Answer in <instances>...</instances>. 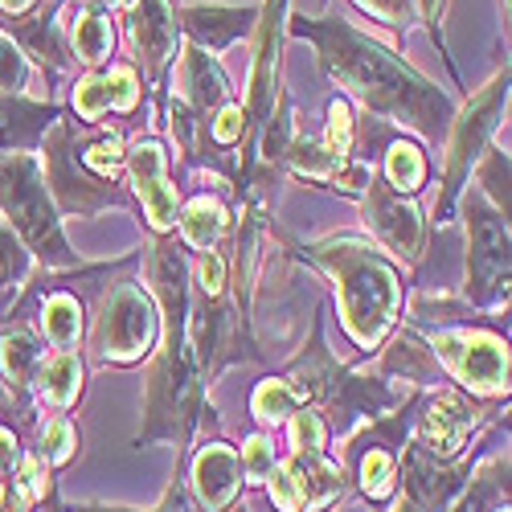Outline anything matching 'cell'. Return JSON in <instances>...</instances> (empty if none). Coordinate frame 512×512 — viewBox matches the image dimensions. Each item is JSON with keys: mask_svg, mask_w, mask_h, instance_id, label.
Returning a JSON list of instances; mask_svg holds the SVG:
<instances>
[{"mask_svg": "<svg viewBox=\"0 0 512 512\" xmlns=\"http://www.w3.org/2000/svg\"><path fill=\"white\" fill-rule=\"evenodd\" d=\"M357 201L365 209V226L373 230V238L414 267L422 259V250H426V222H422L418 205L406 201L402 193H394L386 181H381L377 168L369 173V181H365Z\"/></svg>", "mask_w": 512, "mask_h": 512, "instance_id": "8fae6325", "label": "cell"}, {"mask_svg": "<svg viewBox=\"0 0 512 512\" xmlns=\"http://www.w3.org/2000/svg\"><path fill=\"white\" fill-rule=\"evenodd\" d=\"M41 336H46L54 349H70L82 336V304L62 283H50V295L41 300Z\"/></svg>", "mask_w": 512, "mask_h": 512, "instance_id": "d4e9b609", "label": "cell"}, {"mask_svg": "<svg viewBox=\"0 0 512 512\" xmlns=\"http://www.w3.org/2000/svg\"><path fill=\"white\" fill-rule=\"evenodd\" d=\"M402 480H406V500L418 512H447L455 496L472 480V455L463 459H435L418 443L402 447Z\"/></svg>", "mask_w": 512, "mask_h": 512, "instance_id": "7c38bea8", "label": "cell"}, {"mask_svg": "<svg viewBox=\"0 0 512 512\" xmlns=\"http://www.w3.org/2000/svg\"><path fill=\"white\" fill-rule=\"evenodd\" d=\"M62 512H140V508H107V504H70Z\"/></svg>", "mask_w": 512, "mask_h": 512, "instance_id": "ee69618b", "label": "cell"}, {"mask_svg": "<svg viewBox=\"0 0 512 512\" xmlns=\"http://www.w3.org/2000/svg\"><path fill=\"white\" fill-rule=\"evenodd\" d=\"M0 213L5 226L21 238L25 250H33L46 271H82L78 250H70L62 234L58 205L46 189L37 152H9L0 156Z\"/></svg>", "mask_w": 512, "mask_h": 512, "instance_id": "277c9868", "label": "cell"}, {"mask_svg": "<svg viewBox=\"0 0 512 512\" xmlns=\"http://www.w3.org/2000/svg\"><path fill=\"white\" fill-rule=\"evenodd\" d=\"M148 275L164 308V340L148 373V398H144L148 418L144 431L136 435V447H148L156 439L189 447L197 422H205L209 410L201 398V373L189 349V259L168 234L156 238L148 250Z\"/></svg>", "mask_w": 512, "mask_h": 512, "instance_id": "7a4b0ae2", "label": "cell"}, {"mask_svg": "<svg viewBox=\"0 0 512 512\" xmlns=\"http://www.w3.org/2000/svg\"><path fill=\"white\" fill-rule=\"evenodd\" d=\"M414 418H418L414 443L435 459H455L467 447V439H472V431L480 426V410L463 394H451V390H439L431 398L422 394V406H418Z\"/></svg>", "mask_w": 512, "mask_h": 512, "instance_id": "4fadbf2b", "label": "cell"}, {"mask_svg": "<svg viewBox=\"0 0 512 512\" xmlns=\"http://www.w3.org/2000/svg\"><path fill=\"white\" fill-rule=\"evenodd\" d=\"M328 431H324V418L312 406H300L291 414V451L300 455H324Z\"/></svg>", "mask_w": 512, "mask_h": 512, "instance_id": "d590c367", "label": "cell"}, {"mask_svg": "<svg viewBox=\"0 0 512 512\" xmlns=\"http://www.w3.org/2000/svg\"><path fill=\"white\" fill-rule=\"evenodd\" d=\"M29 398H37L41 406L50 410H70L78 398H82V361L78 353L70 349H58V353H46L33 373V386H29Z\"/></svg>", "mask_w": 512, "mask_h": 512, "instance_id": "44dd1931", "label": "cell"}, {"mask_svg": "<svg viewBox=\"0 0 512 512\" xmlns=\"http://www.w3.org/2000/svg\"><path fill=\"white\" fill-rule=\"evenodd\" d=\"M226 226H230V213H226L222 197H209V193L193 197V201L185 205V213H181V238H185L193 250H201V254L222 242Z\"/></svg>", "mask_w": 512, "mask_h": 512, "instance_id": "484cf974", "label": "cell"}, {"mask_svg": "<svg viewBox=\"0 0 512 512\" xmlns=\"http://www.w3.org/2000/svg\"><path fill=\"white\" fill-rule=\"evenodd\" d=\"M336 512H353V508H336Z\"/></svg>", "mask_w": 512, "mask_h": 512, "instance_id": "bcb514c9", "label": "cell"}, {"mask_svg": "<svg viewBox=\"0 0 512 512\" xmlns=\"http://www.w3.org/2000/svg\"><path fill=\"white\" fill-rule=\"evenodd\" d=\"M41 5V0H0V17H25Z\"/></svg>", "mask_w": 512, "mask_h": 512, "instance_id": "7bdbcfd3", "label": "cell"}, {"mask_svg": "<svg viewBox=\"0 0 512 512\" xmlns=\"http://www.w3.org/2000/svg\"><path fill=\"white\" fill-rule=\"evenodd\" d=\"M242 484V463L238 451L226 443H205L193 463V488L205 512H226Z\"/></svg>", "mask_w": 512, "mask_h": 512, "instance_id": "ffe728a7", "label": "cell"}, {"mask_svg": "<svg viewBox=\"0 0 512 512\" xmlns=\"http://www.w3.org/2000/svg\"><path fill=\"white\" fill-rule=\"evenodd\" d=\"M295 410H300V398H295V390L287 386L283 377L259 381V390H254V398H250V414L259 418L263 426H275V422L291 418Z\"/></svg>", "mask_w": 512, "mask_h": 512, "instance_id": "83f0119b", "label": "cell"}, {"mask_svg": "<svg viewBox=\"0 0 512 512\" xmlns=\"http://www.w3.org/2000/svg\"><path fill=\"white\" fill-rule=\"evenodd\" d=\"M394 512H418V508H414V504H410V500H406V496H402V500H398V504H394Z\"/></svg>", "mask_w": 512, "mask_h": 512, "instance_id": "f6af8a7d", "label": "cell"}, {"mask_svg": "<svg viewBox=\"0 0 512 512\" xmlns=\"http://www.w3.org/2000/svg\"><path fill=\"white\" fill-rule=\"evenodd\" d=\"M476 185H480L484 201L508 218V156H504V152L492 148V152L484 156V164L476 168Z\"/></svg>", "mask_w": 512, "mask_h": 512, "instance_id": "1f68e13d", "label": "cell"}, {"mask_svg": "<svg viewBox=\"0 0 512 512\" xmlns=\"http://www.w3.org/2000/svg\"><path fill=\"white\" fill-rule=\"evenodd\" d=\"M58 17H62V0L37 5L25 17H0L5 33L21 46V54H33L37 58V66L46 70V78H58V74H66L74 66V54H70L66 37L58 29Z\"/></svg>", "mask_w": 512, "mask_h": 512, "instance_id": "9a60e30c", "label": "cell"}, {"mask_svg": "<svg viewBox=\"0 0 512 512\" xmlns=\"http://www.w3.org/2000/svg\"><path fill=\"white\" fill-rule=\"evenodd\" d=\"M357 5L381 25H390L394 33L410 29V17H414V0H357Z\"/></svg>", "mask_w": 512, "mask_h": 512, "instance_id": "f35d334b", "label": "cell"}, {"mask_svg": "<svg viewBox=\"0 0 512 512\" xmlns=\"http://www.w3.org/2000/svg\"><path fill=\"white\" fill-rule=\"evenodd\" d=\"M504 107H508V66H504L463 111H455V119H451L447 160H443V193H439V201H435V222H439V226L451 222L455 201H459L463 185L472 181V168H476V160L484 156L488 136L500 127Z\"/></svg>", "mask_w": 512, "mask_h": 512, "instance_id": "52a82bcc", "label": "cell"}, {"mask_svg": "<svg viewBox=\"0 0 512 512\" xmlns=\"http://www.w3.org/2000/svg\"><path fill=\"white\" fill-rule=\"evenodd\" d=\"M500 512H508V508H500Z\"/></svg>", "mask_w": 512, "mask_h": 512, "instance_id": "7dc6e473", "label": "cell"}, {"mask_svg": "<svg viewBox=\"0 0 512 512\" xmlns=\"http://www.w3.org/2000/svg\"><path fill=\"white\" fill-rule=\"evenodd\" d=\"M25 78H29V66H25L21 46L9 33H0V95H21Z\"/></svg>", "mask_w": 512, "mask_h": 512, "instance_id": "8d00e7d4", "label": "cell"}, {"mask_svg": "<svg viewBox=\"0 0 512 512\" xmlns=\"http://www.w3.org/2000/svg\"><path fill=\"white\" fill-rule=\"evenodd\" d=\"M439 369H447L467 394L476 398H508V340L488 328H431L426 332Z\"/></svg>", "mask_w": 512, "mask_h": 512, "instance_id": "9c48e42d", "label": "cell"}, {"mask_svg": "<svg viewBox=\"0 0 512 512\" xmlns=\"http://www.w3.org/2000/svg\"><path fill=\"white\" fill-rule=\"evenodd\" d=\"M17 459H21V447H17L13 426H0V480H9L17 472Z\"/></svg>", "mask_w": 512, "mask_h": 512, "instance_id": "b9f144b4", "label": "cell"}, {"mask_svg": "<svg viewBox=\"0 0 512 512\" xmlns=\"http://www.w3.org/2000/svg\"><path fill=\"white\" fill-rule=\"evenodd\" d=\"M467 218V287L463 304L480 312L508 308V218L476 189L463 201Z\"/></svg>", "mask_w": 512, "mask_h": 512, "instance_id": "ba28073f", "label": "cell"}, {"mask_svg": "<svg viewBox=\"0 0 512 512\" xmlns=\"http://www.w3.org/2000/svg\"><path fill=\"white\" fill-rule=\"evenodd\" d=\"M58 103H33L21 95H0V156L9 152H37L46 132L58 123Z\"/></svg>", "mask_w": 512, "mask_h": 512, "instance_id": "d6986e66", "label": "cell"}, {"mask_svg": "<svg viewBox=\"0 0 512 512\" xmlns=\"http://www.w3.org/2000/svg\"><path fill=\"white\" fill-rule=\"evenodd\" d=\"M295 37L316 46L320 74L349 91L369 115L386 123H402L426 144H439L451 132L455 99H447L431 78H422L406 58L386 50L381 41L361 33L345 17H291L283 25Z\"/></svg>", "mask_w": 512, "mask_h": 512, "instance_id": "6da1fadb", "label": "cell"}, {"mask_svg": "<svg viewBox=\"0 0 512 512\" xmlns=\"http://www.w3.org/2000/svg\"><path fill=\"white\" fill-rule=\"evenodd\" d=\"M381 373H390V377H402V381H414V386H435V381L443 377L431 345L414 332L406 328L394 345L386 349V357H381Z\"/></svg>", "mask_w": 512, "mask_h": 512, "instance_id": "603a6c76", "label": "cell"}, {"mask_svg": "<svg viewBox=\"0 0 512 512\" xmlns=\"http://www.w3.org/2000/svg\"><path fill=\"white\" fill-rule=\"evenodd\" d=\"M160 316L152 295L127 275L107 283L103 300L95 308V324H91V353L99 365H136L140 357L152 353Z\"/></svg>", "mask_w": 512, "mask_h": 512, "instance_id": "8992f818", "label": "cell"}, {"mask_svg": "<svg viewBox=\"0 0 512 512\" xmlns=\"http://www.w3.org/2000/svg\"><path fill=\"white\" fill-rule=\"evenodd\" d=\"M254 25H259V9H242V5H185L177 21V29L189 37V46L213 58L230 50Z\"/></svg>", "mask_w": 512, "mask_h": 512, "instance_id": "2e32d148", "label": "cell"}, {"mask_svg": "<svg viewBox=\"0 0 512 512\" xmlns=\"http://www.w3.org/2000/svg\"><path fill=\"white\" fill-rule=\"evenodd\" d=\"M41 152H46V189L54 197V205L70 218H95L99 209H123L132 205V193H127L119 181L95 177L91 168H82L78 160V119H70L66 111L58 115V123L41 140Z\"/></svg>", "mask_w": 512, "mask_h": 512, "instance_id": "5b68a950", "label": "cell"}, {"mask_svg": "<svg viewBox=\"0 0 512 512\" xmlns=\"http://www.w3.org/2000/svg\"><path fill=\"white\" fill-rule=\"evenodd\" d=\"M74 447H78L74 422H70L66 414H54V418L46 422V431H41V447H37V455L46 459L50 467H62V463H70Z\"/></svg>", "mask_w": 512, "mask_h": 512, "instance_id": "d6a6232c", "label": "cell"}, {"mask_svg": "<svg viewBox=\"0 0 512 512\" xmlns=\"http://www.w3.org/2000/svg\"><path fill=\"white\" fill-rule=\"evenodd\" d=\"M345 492H349L345 467L332 463L328 455L291 451L283 463H275V472L267 480V496L279 512H316Z\"/></svg>", "mask_w": 512, "mask_h": 512, "instance_id": "30bf717a", "label": "cell"}, {"mask_svg": "<svg viewBox=\"0 0 512 512\" xmlns=\"http://www.w3.org/2000/svg\"><path fill=\"white\" fill-rule=\"evenodd\" d=\"M41 357H46V349H41V336L33 328H25L21 320L0 324V369H5L13 406H17V414H21L25 426H33L29 386H33V373H37Z\"/></svg>", "mask_w": 512, "mask_h": 512, "instance_id": "e0dca14e", "label": "cell"}, {"mask_svg": "<svg viewBox=\"0 0 512 512\" xmlns=\"http://www.w3.org/2000/svg\"><path fill=\"white\" fill-rule=\"evenodd\" d=\"M304 259L336 279L340 316L361 349H377L402 312V279L381 254L361 238H324L300 246Z\"/></svg>", "mask_w": 512, "mask_h": 512, "instance_id": "3957f363", "label": "cell"}, {"mask_svg": "<svg viewBox=\"0 0 512 512\" xmlns=\"http://www.w3.org/2000/svg\"><path fill=\"white\" fill-rule=\"evenodd\" d=\"M197 295H205V300L226 295V259L218 250H205L197 259Z\"/></svg>", "mask_w": 512, "mask_h": 512, "instance_id": "74e56055", "label": "cell"}, {"mask_svg": "<svg viewBox=\"0 0 512 512\" xmlns=\"http://www.w3.org/2000/svg\"><path fill=\"white\" fill-rule=\"evenodd\" d=\"M70 54H74V62H82L87 70H103L107 58L115 54V25H111V13L74 5V9H70Z\"/></svg>", "mask_w": 512, "mask_h": 512, "instance_id": "7402d4cb", "label": "cell"}, {"mask_svg": "<svg viewBox=\"0 0 512 512\" xmlns=\"http://www.w3.org/2000/svg\"><path fill=\"white\" fill-rule=\"evenodd\" d=\"M29 508H33V500H29V492L21 488L17 476L0 480V512H29Z\"/></svg>", "mask_w": 512, "mask_h": 512, "instance_id": "60d3db41", "label": "cell"}, {"mask_svg": "<svg viewBox=\"0 0 512 512\" xmlns=\"http://www.w3.org/2000/svg\"><path fill=\"white\" fill-rule=\"evenodd\" d=\"M238 463H242V476H246V484H267L271 480V472H275V443L267 439V435H250L246 443H242V451H238Z\"/></svg>", "mask_w": 512, "mask_h": 512, "instance_id": "836d02e7", "label": "cell"}, {"mask_svg": "<svg viewBox=\"0 0 512 512\" xmlns=\"http://www.w3.org/2000/svg\"><path fill=\"white\" fill-rule=\"evenodd\" d=\"M381 181H386L394 193H418L422 185H426V156H422V148L418 144H410V140H402V136H394L390 144H386V164H381Z\"/></svg>", "mask_w": 512, "mask_h": 512, "instance_id": "4316f807", "label": "cell"}, {"mask_svg": "<svg viewBox=\"0 0 512 512\" xmlns=\"http://www.w3.org/2000/svg\"><path fill=\"white\" fill-rule=\"evenodd\" d=\"M103 82H107V95H111V111L127 115L140 107V95H144V82L136 74L132 62H111L103 66Z\"/></svg>", "mask_w": 512, "mask_h": 512, "instance_id": "f546056e", "label": "cell"}, {"mask_svg": "<svg viewBox=\"0 0 512 512\" xmlns=\"http://www.w3.org/2000/svg\"><path fill=\"white\" fill-rule=\"evenodd\" d=\"M353 132H357V119H353V107L345 99H332L328 103V132L320 136V144L336 156H353Z\"/></svg>", "mask_w": 512, "mask_h": 512, "instance_id": "e575fe53", "label": "cell"}, {"mask_svg": "<svg viewBox=\"0 0 512 512\" xmlns=\"http://www.w3.org/2000/svg\"><path fill=\"white\" fill-rule=\"evenodd\" d=\"M414 9H418V17L426 21V29H431V37L439 41V54L447 58V50H443V37H439V21H443L447 0H414ZM447 66H451V58H447ZM451 74H455V66H451Z\"/></svg>", "mask_w": 512, "mask_h": 512, "instance_id": "ab89813d", "label": "cell"}, {"mask_svg": "<svg viewBox=\"0 0 512 512\" xmlns=\"http://www.w3.org/2000/svg\"><path fill=\"white\" fill-rule=\"evenodd\" d=\"M74 115L82 123H91L99 127L103 115L111 111V95H107V82H103V70H87L82 78H74Z\"/></svg>", "mask_w": 512, "mask_h": 512, "instance_id": "f1b7e54d", "label": "cell"}, {"mask_svg": "<svg viewBox=\"0 0 512 512\" xmlns=\"http://www.w3.org/2000/svg\"><path fill=\"white\" fill-rule=\"evenodd\" d=\"M127 37H132V54L144 66L148 82H160L168 62L177 58V13L168 0H132L127 5Z\"/></svg>", "mask_w": 512, "mask_h": 512, "instance_id": "5bb4252c", "label": "cell"}, {"mask_svg": "<svg viewBox=\"0 0 512 512\" xmlns=\"http://www.w3.org/2000/svg\"><path fill=\"white\" fill-rule=\"evenodd\" d=\"M508 508V451H496L476 467L472 488L463 492V500L447 512H500Z\"/></svg>", "mask_w": 512, "mask_h": 512, "instance_id": "cb8c5ba5", "label": "cell"}, {"mask_svg": "<svg viewBox=\"0 0 512 512\" xmlns=\"http://www.w3.org/2000/svg\"><path fill=\"white\" fill-rule=\"evenodd\" d=\"M177 99L189 107V115H193L201 127H209V115H213V111L226 107V103H234V99H230V74L222 70V62L213 58V54L189 46L185 58H181V95H177Z\"/></svg>", "mask_w": 512, "mask_h": 512, "instance_id": "ac0fdd59", "label": "cell"}, {"mask_svg": "<svg viewBox=\"0 0 512 512\" xmlns=\"http://www.w3.org/2000/svg\"><path fill=\"white\" fill-rule=\"evenodd\" d=\"M29 275V250L21 246V238L0 222V295H13V283H25Z\"/></svg>", "mask_w": 512, "mask_h": 512, "instance_id": "4dcf8cb0", "label": "cell"}]
</instances>
